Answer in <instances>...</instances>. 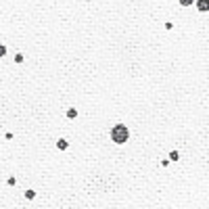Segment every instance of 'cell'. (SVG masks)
I'll use <instances>...</instances> for the list:
<instances>
[{"label": "cell", "mask_w": 209, "mask_h": 209, "mask_svg": "<svg viewBox=\"0 0 209 209\" xmlns=\"http://www.w3.org/2000/svg\"><path fill=\"white\" fill-rule=\"evenodd\" d=\"M56 147H59L61 151H65V149H67V140H59V142H56Z\"/></svg>", "instance_id": "obj_4"}, {"label": "cell", "mask_w": 209, "mask_h": 209, "mask_svg": "<svg viewBox=\"0 0 209 209\" xmlns=\"http://www.w3.org/2000/svg\"><path fill=\"white\" fill-rule=\"evenodd\" d=\"M7 54V48H4V44H0V56H4Z\"/></svg>", "instance_id": "obj_8"}, {"label": "cell", "mask_w": 209, "mask_h": 209, "mask_svg": "<svg viewBox=\"0 0 209 209\" xmlns=\"http://www.w3.org/2000/svg\"><path fill=\"white\" fill-rule=\"evenodd\" d=\"M169 159H172V161H178V159H180V155H178L176 151H172V155H169Z\"/></svg>", "instance_id": "obj_5"}, {"label": "cell", "mask_w": 209, "mask_h": 209, "mask_svg": "<svg viewBox=\"0 0 209 209\" xmlns=\"http://www.w3.org/2000/svg\"><path fill=\"white\" fill-rule=\"evenodd\" d=\"M34 197H36V192H34V190H27V192H25V199H29V201H32Z\"/></svg>", "instance_id": "obj_6"}, {"label": "cell", "mask_w": 209, "mask_h": 209, "mask_svg": "<svg viewBox=\"0 0 209 209\" xmlns=\"http://www.w3.org/2000/svg\"><path fill=\"white\" fill-rule=\"evenodd\" d=\"M111 138H113V142H117V144H123V142H128V138H130V132H128V128H125V125L117 123V125H113V130H111Z\"/></svg>", "instance_id": "obj_1"}, {"label": "cell", "mask_w": 209, "mask_h": 209, "mask_svg": "<svg viewBox=\"0 0 209 209\" xmlns=\"http://www.w3.org/2000/svg\"><path fill=\"white\" fill-rule=\"evenodd\" d=\"M197 9L199 11H209V0H197Z\"/></svg>", "instance_id": "obj_2"}, {"label": "cell", "mask_w": 209, "mask_h": 209, "mask_svg": "<svg viewBox=\"0 0 209 209\" xmlns=\"http://www.w3.org/2000/svg\"><path fill=\"white\" fill-rule=\"evenodd\" d=\"M67 117H69V119H73V117H78V111H76V109H69V111H67Z\"/></svg>", "instance_id": "obj_3"}, {"label": "cell", "mask_w": 209, "mask_h": 209, "mask_svg": "<svg viewBox=\"0 0 209 209\" xmlns=\"http://www.w3.org/2000/svg\"><path fill=\"white\" fill-rule=\"evenodd\" d=\"M192 2H194V0H180L182 7H188V4H192Z\"/></svg>", "instance_id": "obj_7"}]
</instances>
